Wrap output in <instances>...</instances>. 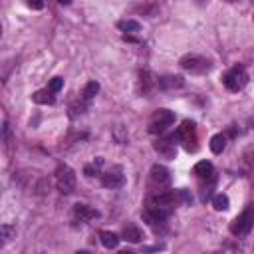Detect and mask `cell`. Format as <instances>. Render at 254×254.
<instances>
[{
	"label": "cell",
	"instance_id": "8fae6325",
	"mask_svg": "<svg viewBox=\"0 0 254 254\" xmlns=\"http://www.w3.org/2000/svg\"><path fill=\"white\" fill-rule=\"evenodd\" d=\"M74 213H76V217L79 221H94V219L99 217V210L94 208V206H90V205H76L74 206Z\"/></svg>",
	"mask_w": 254,
	"mask_h": 254
},
{
	"label": "cell",
	"instance_id": "d4e9b609",
	"mask_svg": "<svg viewBox=\"0 0 254 254\" xmlns=\"http://www.w3.org/2000/svg\"><path fill=\"white\" fill-rule=\"evenodd\" d=\"M28 8H34V10H42V8H44V2H32V0H30V2H28Z\"/></svg>",
	"mask_w": 254,
	"mask_h": 254
},
{
	"label": "cell",
	"instance_id": "30bf717a",
	"mask_svg": "<svg viewBox=\"0 0 254 254\" xmlns=\"http://www.w3.org/2000/svg\"><path fill=\"white\" fill-rule=\"evenodd\" d=\"M101 183H103V187H108V189H117V187H121V185H123L121 169H119V167H113L111 171H108V173L103 175Z\"/></svg>",
	"mask_w": 254,
	"mask_h": 254
},
{
	"label": "cell",
	"instance_id": "8992f818",
	"mask_svg": "<svg viewBox=\"0 0 254 254\" xmlns=\"http://www.w3.org/2000/svg\"><path fill=\"white\" fill-rule=\"evenodd\" d=\"M149 179H151V185L161 190V189H165L169 183H171V173H169V169L163 167V165H153L151 171H149ZM159 190H157V193H159Z\"/></svg>",
	"mask_w": 254,
	"mask_h": 254
},
{
	"label": "cell",
	"instance_id": "83f0119b",
	"mask_svg": "<svg viewBox=\"0 0 254 254\" xmlns=\"http://www.w3.org/2000/svg\"><path fill=\"white\" fill-rule=\"evenodd\" d=\"M250 125H252V127H254V117H252V119H250Z\"/></svg>",
	"mask_w": 254,
	"mask_h": 254
},
{
	"label": "cell",
	"instance_id": "4fadbf2b",
	"mask_svg": "<svg viewBox=\"0 0 254 254\" xmlns=\"http://www.w3.org/2000/svg\"><path fill=\"white\" fill-rule=\"evenodd\" d=\"M195 175L199 177V179H213V175H215V167H213V163L210 161H199L197 165H195Z\"/></svg>",
	"mask_w": 254,
	"mask_h": 254
},
{
	"label": "cell",
	"instance_id": "7402d4cb",
	"mask_svg": "<svg viewBox=\"0 0 254 254\" xmlns=\"http://www.w3.org/2000/svg\"><path fill=\"white\" fill-rule=\"evenodd\" d=\"M228 205H230V203H228V197H226V195H222V193H221V195H217V197L213 199V206H215L217 210H226V208H228Z\"/></svg>",
	"mask_w": 254,
	"mask_h": 254
},
{
	"label": "cell",
	"instance_id": "2e32d148",
	"mask_svg": "<svg viewBox=\"0 0 254 254\" xmlns=\"http://www.w3.org/2000/svg\"><path fill=\"white\" fill-rule=\"evenodd\" d=\"M123 238L127 240V242H141L143 240V230L141 228H137V226H125L123 228Z\"/></svg>",
	"mask_w": 254,
	"mask_h": 254
},
{
	"label": "cell",
	"instance_id": "ac0fdd59",
	"mask_svg": "<svg viewBox=\"0 0 254 254\" xmlns=\"http://www.w3.org/2000/svg\"><path fill=\"white\" fill-rule=\"evenodd\" d=\"M224 147H226V135L217 133V135L210 137V151H213V153H217V155L222 153Z\"/></svg>",
	"mask_w": 254,
	"mask_h": 254
},
{
	"label": "cell",
	"instance_id": "7a4b0ae2",
	"mask_svg": "<svg viewBox=\"0 0 254 254\" xmlns=\"http://www.w3.org/2000/svg\"><path fill=\"white\" fill-rule=\"evenodd\" d=\"M56 187L60 193L70 195L72 190L76 189V173L74 169H70L68 165H60L56 169Z\"/></svg>",
	"mask_w": 254,
	"mask_h": 254
},
{
	"label": "cell",
	"instance_id": "d6986e66",
	"mask_svg": "<svg viewBox=\"0 0 254 254\" xmlns=\"http://www.w3.org/2000/svg\"><path fill=\"white\" fill-rule=\"evenodd\" d=\"M117 26H119V30L127 32V36H129V34H135V32H141V24L135 22V20H121Z\"/></svg>",
	"mask_w": 254,
	"mask_h": 254
},
{
	"label": "cell",
	"instance_id": "3957f363",
	"mask_svg": "<svg viewBox=\"0 0 254 254\" xmlns=\"http://www.w3.org/2000/svg\"><path fill=\"white\" fill-rule=\"evenodd\" d=\"M222 83H224V88L230 90V92H240L248 83V74H246V70L242 66H237V68H232L230 72L224 74Z\"/></svg>",
	"mask_w": 254,
	"mask_h": 254
},
{
	"label": "cell",
	"instance_id": "ba28073f",
	"mask_svg": "<svg viewBox=\"0 0 254 254\" xmlns=\"http://www.w3.org/2000/svg\"><path fill=\"white\" fill-rule=\"evenodd\" d=\"M179 201V190H159L157 195L151 197V206H159V208H169Z\"/></svg>",
	"mask_w": 254,
	"mask_h": 254
},
{
	"label": "cell",
	"instance_id": "5bb4252c",
	"mask_svg": "<svg viewBox=\"0 0 254 254\" xmlns=\"http://www.w3.org/2000/svg\"><path fill=\"white\" fill-rule=\"evenodd\" d=\"M139 76H141V90H143V94H151V90L157 88V78H153V74L149 70H143Z\"/></svg>",
	"mask_w": 254,
	"mask_h": 254
},
{
	"label": "cell",
	"instance_id": "6da1fadb",
	"mask_svg": "<svg viewBox=\"0 0 254 254\" xmlns=\"http://www.w3.org/2000/svg\"><path fill=\"white\" fill-rule=\"evenodd\" d=\"M254 226V205H248L242 213L230 222V232L235 237H244Z\"/></svg>",
	"mask_w": 254,
	"mask_h": 254
},
{
	"label": "cell",
	"instance_id": "ffe728a7",
	"mask_svg": "<svg viewBox=\"0 0 254 254\" xmlns=\"http://www.w3.org/2000/svg\"><path fill=\"white\" fill-rule=\"evenodd\" d=\"M0 235H2V240H4V242L12 240V238L16 237V226H12V224H2V226H0Z\"/></svg>",
	"mask_w": 254,
	"mask_h": 254
},
{
	"label": "cell",
	"instance_id": "5b68a950",
	"mask_svg": "<svg viewBox=\"0 0 254 254\" xmlns=\"http://www.w3.org/2000/svg\"><path fill=\"white\" fill-rule=\"evenodd\" d=\"M175 123V113L169 110H157L151 123H149V133H163L167 127Z\"/></svg>",
	"mask_w": 254,
	"mask_h": 254
},
{
	"label": "cell",
	"instance_id": "277c9868",
	"mask_svg": "<svg viewBox=\"0 0 254 254\" xmlns=\"http://www.w3.org/2000/svg\"><path fill=\"white\" fill-rule=\"evenodd\" d=\"M181 68L190 72V74H206L210 70V62L203 56H197V54H187L181 58Z\"/></svg>",
	"mask_w": 254,
	"mask_h": 254
},
{
	"label": "cell",
	"instance_id": "4316f807",
	"mask_svg": "<svg viewBox=\"0 0 254 254\" xmlns=\"http://www.w3.org/2000/svg\"><path fill=\"white\" fill-rule=\"evenodd\" d=\"M76 254H90V252H88V250H78Z\"/></svg>",
	"mask_w": 254,
	"mask_h": 254
},
{
	"label": "cell",
	"instance_id": "9c48e42d",
	"mask_svg": "<svg viewBox=\"0 0 254 254\" xmlns=\"http://www.w3.org/2000/svg\"><path fill=\"white\" fill-rule=\"evenodd\" d=\"M153 149L163 157V159H175L177 155V147L171 139H159L153 143Z\"/></svg>",
	"mask_w": 254,
	"mask_h": 254
},
{
	"label": "cell",
	"instance_id": "603a6c76",
	"mask_svg": "<svg viewBox=\"0 0 254 254\" xmlns=\"http://www.w3.org/2000/svg\"><path fill=\"white\" fill-rule=\"evenodd\" d=\"M101 165H103V159L97 157V159L94 161V165H88V167H86V175H88V177H95V175H97V169H99Z\"/></svg>",
	"mask_w": 254,
	"mask_h": 254
},
{
	"label": "cell",
	"instance_id": "7c38bea8",
	"mask_svg": "<svg viewBox=\"0 0 254 254\" xmlns=\"http://www.w3.org/2000/svg\"><path fill=\"white\" fill-rule=\"evenodd\" d=\"M185 79L181 76H163L157 79V88L161 90H175V88H183Z\"/></svg>",
	"mask_w": 254,
	"mask_h": 254
},
{
	"label": "cell",
	"instance_id": "52a82bcc",
	"mask_svg": "<svg viewBox=\"0 0 254 254\" xmlns=\"http://www.w3.org/2000/svg\"><path fill=\"white\" fill-rule=\"evenodd\" d=\"M143 221L147 222V224H151V226H159V224H163L165 221H167V217H169V210L167 208H159V206H149V208H145L143 210Z\"/></svg>",
	"mask_w": 254,
	"mask_h": 254
},
{
	"label": "cell",
	"instance_id": "e0dca14e",
	"mask_svg": "<svg viewBox=\"0 0 254 254\" xmlns=\"http://www.w3.org/2000/svg\"><path fill=\"white\" fill-rule=\"evenodd\" d=\"M99 240H101V244L105 248H115L119 244V237L115 235V232H111V230H101L99 232Z\"/></svg>",
	"mask_w": 254,
	"mask_h": 254
},
{
	"label": "cell",
	"instance_id": "cb8c5ba5",
	"mask_svg": "<svg viewBox=\"0 0 254 254\" xmlns=\"http://www.w3.org/2000/svg\"><path fill=\"white\" fill-rule=\"evenodd\" d=\"M62 88H64V79H62V78H54V79L50 81V88H48V90H50L52 94H58Z\"/></svg>",
	"mask_w": 254,
	"mask_h": 254
},
{
	"label": "cell",
	"instance_id": "484cf974",
	"mask_svg": "<svg viewBox=\"0 0 254 254\" xmlns=\"http://www.w3.org/2000/svg\"><path fill=\"white\" fill-rule=\"evenodd\" d=\"M117 254H135L133 250H121V252H117Z\"/></svg>",
	"mask_w": 254,
	"mask_h": 254
},
{
	"label": "cell",
	"instance_id": "44dd1931",
	"mask_svg": "<svg viewBox=\"0 0 254 254\" xmlns=\"http://www.w3.org/2000/svg\"><path fill=\"white\" fill-rule=\"evenodd\" d=\"M97 92H99V83H97V81H90L88 86L83 88V99H92V97H95Z\"/></svg>",
	"mask_w": 254,
	"mask_h": 254
},
{
	"label": "cell",
	"instance_id": "9a60e30c",
	"mask_svg": "<svg viewBox=\"0 0 254 254\" xmlns=\"http://www.w3.org/2000/svg\"><path fill=\"white\" fill-rule=\"evenodd\" d=\"M32 101L40 105H52L54 103V94L50 90H38L32 94Z\"/></svg>",
	"mask_w": 254,
	"mask_h": 254
}]
</instances>
